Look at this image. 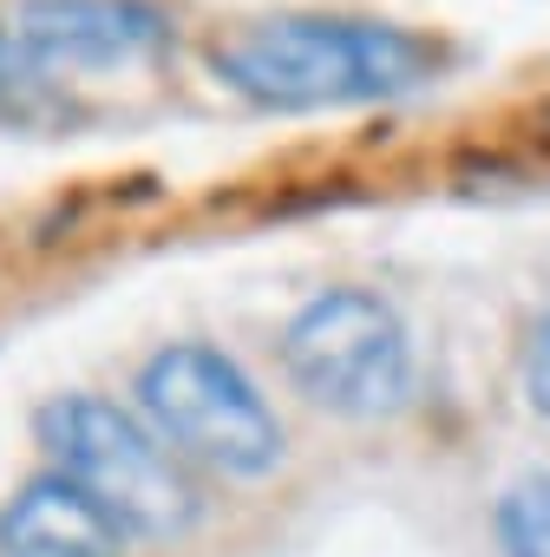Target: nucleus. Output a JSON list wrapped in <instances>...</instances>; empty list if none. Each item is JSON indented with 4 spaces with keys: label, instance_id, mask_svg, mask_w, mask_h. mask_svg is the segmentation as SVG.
<instances>
[{
    "label": "nucleus",
    "instance_id": "7ed1b4c3",
    "mask_svg": "<svg viewBox=\"0 0 550 557\" xmlns=\"http://www.w3.org/2000/svg\"><path fill=\"white\" fill-rule=\"evenodd\" d=\"M138 420L190 466L223 479H268L283 466V420L249 368L210 342H171L138 368Z\"/></svg>",
    "mask_w": 550,
    "mask_h": 557
},
{
    "label": "nucleus",
    "instance_id": "423d86ee",
    "mask_svg": "<svg viewBox=\"0 0 550 557\" xmlns=\"http://www.w3.org/2000/svg\"><path fill=\"white\" fill-rule=\"evenodd\" d=\"M125 531L66 479L40 472L21 485V498L0 511V550L8 557H118Z\"/></svg>",
    "mask_w": 550,
    "mask_h": 557
},
{
    "label": "nucleus",
    "instance_id": "6e6552de",
    "mask_svg": "<svg viewBox=\"0 0 550 557\" xmlns=\"http://www.w3.org/2000/svg\"><path fill=\"white\" fill-rule=\"evenodd\" d=\"M524 394L550 420V309L530 322V342H524Z\"/></svg>",
    "mask_w": 550,
    "mask_h": 557
},
{
    "label": "nucleus",
    "instance_id": "0eeeda50",
    "mask_svg": "<svg viewBox=\"0 0 550 557\" xmlns=\"http://www.w3.org/2000/svg\"><path fill=\"white\" fill-rule=\"evenodd\" d=\"M498 550L504 557H550V472H524L498 492L491 511Z\"/></svg>",
    "mask_w": 550,
    "mask_h": 557
},
{
    "label": "nucleus",
    "instance_id": "f03ea898",
    "mask_svg": "<svg viewBox=\"0 0 550 557\" xmlns=\"http://www.w3.org/2000/svg\"><path fill=\"white\" fill-rule=\"evenodd\" d=\"M40 446L53 472H66L125 537L171 544L197 524V485L184 459L118 400L105 394H60L40 407Z\"/></svg>",
    "mask_w": 550,
    "mask_h": 557
},
{
    "label": "nucleus",
    "instance_id": "39448f33",
    "mask_svg": "<svg viewBox=\"0 0 550 557\" xmlns=\"http://www.w3.org/2000/svg\"><path fill=\"white\" fill-rule=\"evenodd\" d=\"M8 34L40 79L118 73L171 40V14L158 0H14Z\"/></svg>",
    "mask_w": 550,
    "mask_h": 557
},
{
    "label": "nucleus",
    "instance_id": "20e7f679",
    "mask_svg": "<svg viewBox=\"0 0 550 557\" xmlns=\"http://www.w3.org/2000/svg\"><path fill=\"white\" fill-rule=\"evenodd\" d=\"M283 368L296 394L341 420H387L413 400V335L374 289H322L283 329Z\"/></svg>",
    "mask_w": 550,
    "mask_h": 557
},
{
    "label": "nucleus",
    "instance_id": "1a4fd4ad",
    "mask_svg": "<svg viewBox=\"0 0 550 557\" xmlns=\"http://www.w3.org/2000/svg\"><path fill=\"white\" fill-rule=\"evenodd\" d=\"M27 92H40V73L27 66V53L14 47V34L0 27V106H14V99H27Z\"/></svg>",
    "mask_w": 550,
    "mask_h": 557
},
{
    "label": "nucleus",
    "instance_id": "f257e3e1",
    "mask_svg": "<svg viewBox=\"0 0 550 557\" xmlns=\"http://www.w3.org/2000/svg\"><path fill=\"white\" fill-rule=\"evenodd\" d=\"M210 73L262 112H341L420 92L439 73L433 40L354 14H268L210 47Z\"/></svg>",
    "mask_w": 550,
    "mask_h": 557
}]
</instances>
